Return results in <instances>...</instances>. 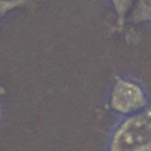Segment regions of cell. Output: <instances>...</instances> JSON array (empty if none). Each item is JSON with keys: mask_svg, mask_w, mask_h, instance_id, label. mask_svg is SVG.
<instances>
[{"mask_svg": "<svg viewBox=\"0 0 151 151\" xmlns=\"http://www.w3.org/2000/svg\"><path fill=\"white\" fill-rule=\"evenodd\" d=\"M110 103L115 110L128 116L147 106V97L141 86L132 80L124 78H118L114 85Z\"/></svg>", "mask_w": 151, "mask_h": 151, "instance_id": "2", "label": "cell"}, {"mask_svg": "<svg viewBox=\"0 0 151 151\" xmlns=\"http://www.w3.org/2000/svg\"><path fill=\"white\" fill-rule=\"evenodd\" d=\"M132 20L134 22L151 21V1H141L136 4Z\"/></svg>", "mask_w": 151, "mask_h": 151, "instance_id": "3", "label": "cell"}, {"mask_svg": "<svg viewBox=\"0 0 151 151\" xmlns=\"http://www.w3.org/2000/svg\"><path fill=\"white\" fill-rule=\"evenodd\" d=\"M108 151H151V105L128 116L116 127Z\"/></svg>", "mask_w": 151, "mask_h": 151, "instance_id": "1", "label": "cell"}]
</instances>
